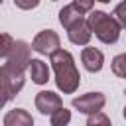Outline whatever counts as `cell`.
I'll use <instances>...</instances> for the list:
<instances>
[{
	"mask_svg": "<svg viewBox=\"0 0 126 126\" xmlns=\"http://www.w3.org/2000/svg\"><path fill=\"white\" fill-rule=\"evenodd\" d=\"M124 118H126V106H124Z\"/></svg>",
	"mask_w": 126,
	"mask_h": 126,
	"instance_id": "ffe728a7",
	"label": "cell"
},
{
	"mask_svg": "<svg viewBox=\"0 0 126 126\" xmlns=\"http://www.w3.org/2000/svg\"><path fill=\"white\" fill-rule=\"evenodd\" d=\"M49 63L55 71V85L61 93L71 94L79 89L81 85V75L79 69L75 65V57L67 51V49H59L57 53H53L49 57Z\"/></svg>",
	"mask_w": 126,
	"mask_h": 126,
	"instance_id": "6da1fadb",
	"label": "cell"
},
{
	"mask_svg": "<svg viewBox=\"0 0 126 126\" xmlns=\"http://www.w3.org/2000/svg\"><path fill=\"white\" fill-rule=\"evenodd\" d=\"M112 73L116 77L126 79V53H120L112 59Z\"/></svg>",
	"mask_w": 126,
	"mask_h": 126,
	"instance_id": "5bb4252c",
	"label": "cell"
},
{
	"mask_svg": "<svg viewBox=\"0 0 126 126\" xmlns=\"http://www.w3.org/2000/svg\"><path fill=\"white\" fill-rule=\"evenodd\" d=\"M112 16H114V20L118 22L120 28H126V6H124V2H120V4L114 8Z\"/></svg>",
	"mask_w": 126,
	"mask_h": 126,
	"instance_id": "e0dca14e",
	"label": "cell"
},
{
	"mask_svg": "<svg viewBox=\"0 0 126 126\" xmlns=\"http://www.w3.org/2000/svg\"><path fill=\"white\" fill-rule=\"evenodd\" d=\"M32 49L37 51V53H41V55H49L51 57L53 53H57L61 49V39H59V35L53 30H41L33 37Z\"/></svg>",
	"mask_w": 126,
	"mask_h": 126,
	"instance_id": "277c9868",
	"label": "cell"
},
{
	"mask_svg": "<svg viewBox=\"0 0 126 126\" xmlns=\"http://www.w3.org/2000/svg\"><path fill=\"white\" fill-rule=\"evenodd\" d=\"M0 83H2V94H4V102L12 100L24 87V77H14V75H6L0 73Z\"/></svg>",
	"mask_w": 126,
	"mask_h": 126,
	"instance_id": "9c48e42d",
	"label": "cell"
},
{
	"mask_svg": "<svg viewBox=\"0 0 126 126\" xmlns=\"http://www.w3.org/2000/svg\"><path fill=\"white\" fill-rule=\"evenodd\" d=\"M30 53H32V45L26 43L24 39H16L14 49L10 51V55L4 59V63L0 67V73L14 75V77H24L26 69H30V63H32Z\"/></svg>",
	"mask_w": 126,
	"mask_h": 126,
	"instance_id": "3957f363",
	"label": "cell"
},
{
	"mask_svg": "<svg viewBox=\"0 0 126 126\" xmlns=\"http://www.w3.org/2000/svg\"><path fill=\"white\" fill-rule=\"evenodd\" d=\"M71 104H73V108H77L79 112L93 116V114H96V112L102 110V106L106 104V98H104L102 93H96V91H94V93H87V94L75 96Z\"/></svg>",
	"mask_w": 126,
	"mask_h": 126,
	"instance_id": "5b68a950",
	"label": "cell"
},
{
	"mask_svg": "<svg viewBox=\"0 0 126 126\" xmlns=\"http://www.w3.org/2000/svg\"><path fill=\"white\" fill-rule=\"evenodd\" d=\"M81 18H85V16H81L79 14V10L75 8V4L71 2V4H67V6H63L61 10H59V22H61V26L67 30L69 26H73L75 22H79Z\"/></svg>",
	"mask_w": 126,
	"mask_h": 126,
	"instance_id": "7c38bea8",
	"label": "cell"
},
{
	"mask_svg": "<svg viewBox=\"0 0 126 126\" xmlns=\"http://www.w3.org/2000/svg\"><path fill=\"white\" fill-rule=\"evenodd\" d=\"M4 126H33V118L24 108H12L4 114Z\"/></svg>",
	"mask_w": 126,
	"mask_h": 126,
	"instance_id": "30bf717a",
	"label": "cell"
},
{
	"mask_svg": "<svg viewBox=\"0 0 126 126\" xmlns=\"http://www.w3.org/2000/svg\"><path fill=\"white\" fill-rule=\"evenodd\" d=\"M67 37L75 45H87L91 41V37H93V30L89 26V20L81 18L79 22H75L73 26H69L67 28Z\"/></svg>",
	"mask_w": 126,
	"mask_h": 126,
	"instance_id": "52a82bcc",
	"label": "cell"
},
{
	"mask_svg": "<svg viewBox=\"0 0 126 126\" xmlns=\"http://www.w3.org/2000/svg\"><path fill=\"white\" fill-rule=\"evenodd\" d=\"M73 4H75V8L79 10V14H81V16H85L87 12L91 14V12H93V8H94V4H93V2H89V0H75Z\"/></svg>",
	"mask_w": 126,
	"mask_h": 126,
	"instance_id": "ac0fdd59",
	"label": "cell"
},
{
	"mask_svg": "<svg viewBox=\"0 0 126 126\" xmlns=\"http://www.w3.org/2000/svg\"><path fill=\"white\" fill-rule=\"evenodd\" d=\"M35 108L41 112V114H49L53 116L59 108H63V100L57 93L53 91H39L35 94Z\"/></svg>",
	"mask_w": 126,
	"mask_h": 126,
	"instance_id": "8992f818",
	"label": "cell"
},
{
	"mask_svg": "<svg viewBox=\"0 0 126 126\" xmlns=\"http://www.w3.org/2000/svg\"><path fill=\"white\" fill-rule=\"evenodd\" d=\"M124 6H126V0H124Z\"/></svg>",
	"mask_w": 126,
	"mask_h": 126,
	"instance_id": "44dd1931",
	"label": "cell"
},
{
	"mask_svg": "<svg viewBox=\"0 0 126 126\" xmlns=\"http://www.w3.org/2000/svg\"><path fill=\"white\" fill-rule=\"evenodd\" d=\"M49 120H51V126H67V124L71 122V110H67V108L63 106V108H59L53 116H49Z\"/></svg>",
	"mask_w": 126,
	"mask_h": 126,
	"instance_id": "4fadbf2b",
	"label": "cell"
},
{
	"mask_svg": "<svg viewBox=\"0 0 126 126\" xmlns=\"http://www.w3.org/2000/svg\"><path fill=\"white\" fill-rule=\"evenodd\" d=\"M39 2L35 0V2H22V0H16V6L18 8H24V10H30V8H35Z\"/></svg>",
	"mask_w": 126,
	"mask_h": 126,
	"instance_id": "d6986e66",
	"label": "cell"
},
{
	"mask_svg": "<svg viewBox=\"0 0 126 126\" xmlns=\"http://www.w3.org/2000/svg\"><path fill=\"white\" fill-rule=\"evenodd\" d=\"M85 126H112V124H110V118L104 112H96V114H93V116L87 118Z\"/></svg>",
	"mask_w": 126,
	"mask_h": 126,
	"instance_id": "9a60e30c",
	"label": "cell"
},
{
	"mask_svg": "<svg viewBox=\"0 0 126 126\" xmlns=\"http://www.w3.org/2000/svg\"><path fill=\"white\" fill-rule=\"evenodd\" d=\"M28 71H30V77H32V81L35 85H45L49 81V67L41 59H32Z\"/></svg>",
	"mask_w": 126,
	"mask_h": 126,
	"instance_id": "8fae6325",
	"label": "cell"
},
{
	"mask_svg": "<svg viewBox=\"0 0 126 126\" xmlns=\"http://www.w3.org/2000/svg\"><path fill=\"white\" fill-rule=\"evenodd\" d=\"M89 26L93 30V33L102 41V43H116L120 37V26L114 20V16L102 12V10H93L89 14Z\"/></svg>",
	"mask_w": 126,
	"mask_h": 126,
	"instance_id": "7a4b0ae2",
	"label": "cell"
},
{
	"mask_svg": "<svg viewBox=\"0 0 126 126\" xmlns=\"http://www.w3.org/2000/svg\"><path fill=\"white\" fill-rule=\"evenodd\" d=\"M2 43H0V55L6 59L8 55H10V51L14 49V43H16V39H12V35L10 33H2Z\"/></svg>",
	"mask_w": 126,
	"mask_h": 126,
	"instance_id": "2e32d148",
	"label": "cell"
},
{
	"mask_svg": "<svg viewBox=\"0 0 126 126\" xmlns=\"http://www.w3.org/2000/svg\"><path fill=\"white\" fill-rule=\"evenodd\" d=\"M81 61H83V65H85V69L89 73H98L102 69V65H104V55L96 47H83Z\"/></svg>",
	"mask_w": 126,
	"mask_h": 126,
	"instance_id": "ba28073f",
	"label": "cell"
}]
</instances>
